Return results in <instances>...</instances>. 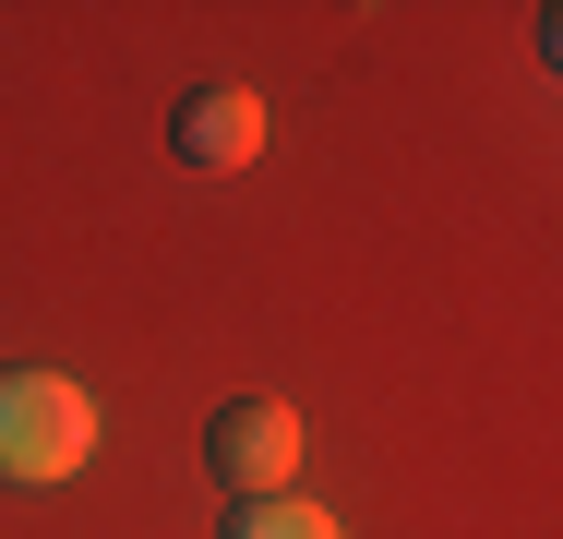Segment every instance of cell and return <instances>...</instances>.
Instances as JSON below:
<instances>
[{
  "mask_svg": "<svg viewBox=\"0 0 563 539\" xmlns=\"http://www.w3.org/2000/svg\"><path fill=\"white\" fill-rule=\"evenodd\" d=\"M205 468H217L228 504L300 492V408H288V396H228L217 420H205Z\"/></svg>",
  "mask_w": 563,
  "mask_h": 539,
  "instance_id": "obj_2",
  "label": "cell"
},
{
  "mask_svg": "<svg viewBox=\"0 0 563 539\" xmlns=\"http://www.w3.org/2000/svg\"><path fill=\"white\" fill-rule=\"evenodd\" d=\"M228 539H347V528L300 492H252V504H228Z\"/></svg>",
  "mask_w": 563,
  "mask_h": 539,
  "instance_id": "obj_4",
  "label": "cell"
},
{
  "mask_svg": "<svg viewBox=\"0 0 563 539\" xmlns=\"http://www.w3.org/2000/svg\"><path fill=\"white\" fill-rule=\"evenodd\" d=\"M97 455V396L73 372H0V480H73Z\"/></svg>",
  "mask_w": 563,
  "mask_h": 539,
  "instance_id": "obj_1",
  "label": "cell"
},
{
  "mask_svg": "<svg viewBox=\"0 0 563 539\" xmlns=\"http://www.w3.org/2000/svg\"><path fill=\"white\" fill-rule=\"evenodd\" d=\"M168 144H180V168H252L264 156V97L252 85H192Z\"/></svg>",
  "mask_w": 563,
  "mask_h": 539,
  "instance_id": "obj_3",
  "label": "cell"
}]
</instances>
